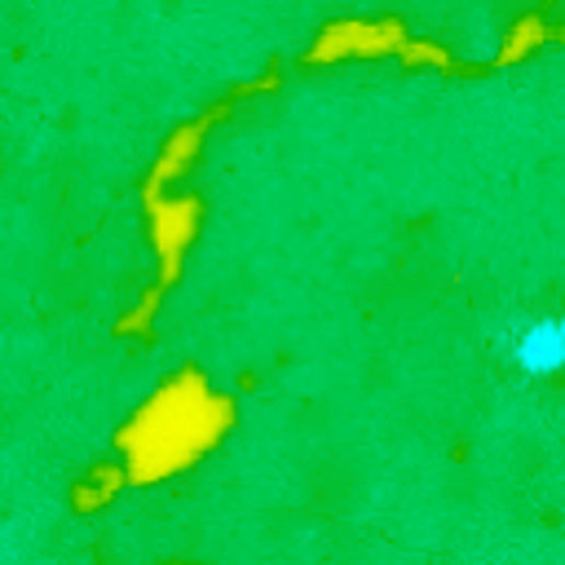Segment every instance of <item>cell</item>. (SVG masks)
I'll use <instances>...</instances> for the list:
<instances>
[{
	"mask_svg": "<svg viewBox=\"0 0 565 565\" xmlns=\"http://www.w3.org/2000/svg\"><path fill=\"white\" fill-rule=\"evenodd\" d=\"M565 362V336H561V323L543 319V323H530L517 341V367L526 376H556Z\"/></svg>",
	"mask_w": 565,
	"mask_h": 565,
	"instance_id": "6da1fadb",
	"label": "cell"
}]
</instances>
